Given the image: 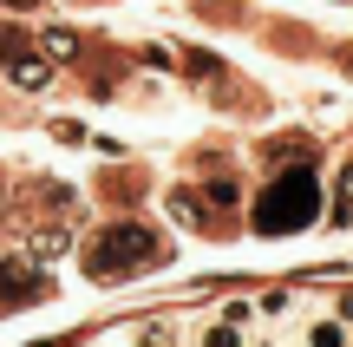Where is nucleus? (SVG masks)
Returning <instances> with one entry per match:
<instances>
[{"label":"nucleus","mask_w":353,"mask_h":347,"mask_svg":"<svg viewBox=\"0 0 353 347\" xmlns=\"http://www.w3.org/2000/svg\"><path fill=\"white\" fill-rule=\"evenodd\" d=\"M321 217V190H314V170H281L262 197H255V230L262 236H294Z\"/></svg>","instance_id":"f257e3e1"},{"label":"nucleus","mask_w":353,"mask_h":347,"mask_svg":"<svg viewBox=\"0 0 353 347\" xmlns=\"http://www.w3.org/2000/svg\"><path fill=\"white\" fill-rule=\"evenodd\" d=\"M151 262H164V243H157L144 223H112V230H99L85 243V269L99 275V282H112V275H138V269H151Z\"/></svg>","instance_id":"f03ea898"},{"label":"nucleus","mask_w":353,"mask_h":347,"mask_svg":"<svg viewBox=\"0 0 353 347\" xmlns=\"http://www.w3.org/2000/svg\"><path fill=\"white\" fill-rule=\"evenodd\" d=\"M347 341H353V328L327 308V301H321V308L301 321V341H294V347H347Z\"/></svg>","instance_id":"7ed1b4c3"},{"label":"nucleus","mask_w":353,"mask_h":347,"mask_svg":"<svg viewBox=\"0 0 353 347\" xmlns=\"http://www.w3.org/2000/svg\"><path fill=\"white\" fill-rule=\"evenodd\" d=\"M33 295H46V282L13 269V262H0V308H20V301H33Z\"/></svg>","instance_id":"20e7f679"},{"label":"nucleus","mask_w":353,"mask_h":347,"mask_svg":"<svg viewBox=\"0 0 353 347\" xmlns=\"http://www.w3.org/2000/svg\"><path fill=\"white\" fill-rule=\"evenodd\" d=\"M7 79H13V86H26V92H46V86H52V66L20 52V59H7Z\"/></svg>","instance_id":"39448f33"},{"label":"nucleus","mask_w":353,"mask_h":347,"mask_svg":"<svg viewBox=\"0 0 353 347\" xmlns=\"http://www.w3.org/2000/svg\"><path fill=\"white\" fill-rule=\"evenodd\" d=\"M7 59H20V26L0 20V66H7Z\"/></svg>","instance_id":"423d86ee"},{"label":"nucleus","mask_w":353,"mask_h":347,"mask_svg":"<svg viewBox=\"0 0 353 347\" xmlns=\"http://www.w3.org/2000/svg\"><path fill=\"white\" fill-rule=\"evenodd\" d=\"M327 308H334V315H341V321L353 328V288H341V295H327Z\"/></svg>","instance_id":"0eeeda50"},{"label":"nucleus","mask_w":353,"mask_h":347,"mask_svg":"<svg viewBox=\"0 0 353 347\" xmlns=\"http://www.w3.org/2000/svg\"><path fill=\"white\" fill-rule=\"evenodd\" d=\"M347 210H353V164L341 170V217H347Z\"/></svg>","instance_id":"6e6552de"},{"label":"nucleus","mask_w":353,"mask_h":347,"mask_svg":"<svg viewBox=\"0 0 353 347\" xmlns=\"http://www.w3.org/2000/svg\"><path fill=\"white\" fill-rule=\"evenodd\" d=\"M334 66H341V72L353 79V46H341V52H334Z\"/></svg>","instance_id":"1a4fd4ad"},{"label":"nucleus","mask_w":353,"mask_h":347,"mask_svg":"<svg viewBox=\"0 0 353 347\" xmlns=\"http://www.w3.org/2000/svg\"><path fill=\"white\" fill-rule=\"evenodd\" d=\"M7 7H33V0H7Z\"/></svg>","instance_id":"9d476101"},{"label":"nucleus","mask_w":353,"mask_h":347,"mask_svg":"<svg viewBox=\"0 0 353 347\" xmlns=\"http://www.w3.org/2000/svg\"><path fill=\"white\" fill-rule=\"evenodd\" d=\"M347 347H353V341H347Z\"/></svg>","instance_id":"9b49d317"}]
</instances>
